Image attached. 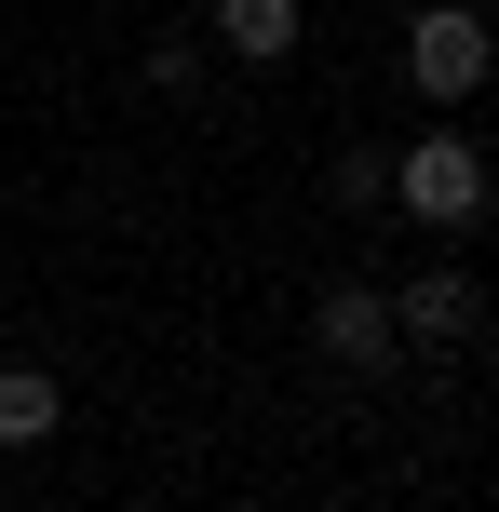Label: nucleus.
Returning a JSON list of instances; mask_svg holds the SVG:
<instances>
[{"mask_svg":"<svg viewBox=\"0 0 499 512\" xmlns=\"http://www.w3.org/2000/svg\"><path fill=\"white\" fill-rule=\"evenodd\" d=\"M392 203L419 216V230H473V216H486V149H473V135H419V149H392Z\"/></svg>","mask_w":499,"mask_h":512,"instance_id":"nucleus-1","label":"nucleus"},{"mask_svg":"<svg viewBox=\"0 0 499 512\" xmlns=\"http://www.w3.org/2000/svg\"><path fill=\"white\" fill-rule=\"evenodd\" d=\"M405 68H419V95H473V81L499 68V27L473 14V0H432V14L405 27Z\"/></svg>","mask_w":499,"mask_h":512,"instance_id":"nucleus-2","label":"nucleus"},{"mask_svg":"<svg viewBox=\"0 0 499 512\" xmlns=\"http://www.w3.org/2000/svg\"><path fill=\"white\" fill-rule=\"evenodd\" d=\"M311 337H324V364H351V378H378V364L405 351V337H392V297H378V283H338V297L311 310Z\"/></svg>","mask_w":499,"mask_h":512,"instance_id":"nucleus-3","label":"nucleus"},{"mask_svg":"<svg viewBox=\"0 0 499 512\" xmlns=\"http://www.w3.org/2000/svg\"><path fill=\"white\" fill-rule=\"evenodd\" d=\"M473 324H486V283L473 270H419L392 297V337H419V351H446V337H473Z\"/></svg>","mask_w":499,"mask_h":512,"instance_id":"nucleus-4","label":"nucleus"},{"mask_svg":"<svg viewBox=\"0 0 499 512\" xmlns=\"http://www.w3.org/2000/svg\"><path fill=\"white\" fill-rule=\"evenodd\" d=\"M54 418H68V378L54 364H0V445H41Z\"/></svg>","mask_w":499,"mask_h":512,"instance_id":"nucleus-5","label":"nucleus"},{"mask_svg":"<svg viewBox=\"0 0 499 512\" xmlns=\"http://www.w3.org/2000/svg\"><path fill=\"white\" fill-rule=\"evenodd\" d=\"M216 41L270 68V54H297V0H216Z\"/></svg>","mask_w":499,"mask_h":512,"instance_id":"nucleus-6","label":"nucleus"},{"mask_svg":"<svg viewBox=\"0 0 499 512\" xmlns=\"http://www.w3.org/2000/svg\"><path fill=\"white\" fill-rule=\"evenodd\" d=\"M338 203H392V149H351L338 162Z\"/></svg>","mask_w":499,"mask_h":512,"instance_id":"nucleus-7","label":"nucleus"}]
</instances>
